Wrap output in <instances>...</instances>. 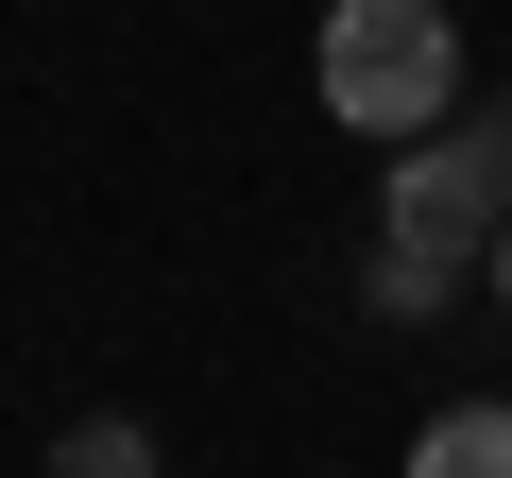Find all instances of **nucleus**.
<instances>
[{"instance_id": "obj_1", "label": "nucleus", "mask_w": 512, "mask_h": 478, "mask_svg": "<svg viewBox=\"0 0 512 478\" xmlns=\"http://www.w3.org/2000/svg\"><path fill=\"white\" fill-rule=\"evenodd\" d=\"M342 137H444L461 103V18L444 0H325V52H308Z\"/></svg>"}, {"instance_id": "obj_2", "label": "nucleus", "mask_w": 512, "mask_h": 478, "mask_svg": "<svg viewBox=\"0 0 512 478\" xmlns=\"http://www.w3.org/2000/svg\"><path fill=\"white\" fill-rule=\"evenodd\" d=\"M376 239H393V257H427V274H495V239H512V120H444V137H410Z\"/></svg>"}, {"instance_id": "obj_3", "label": "nucleus", "mask_w": 512, "mask_h": 478, "mask_svg": "<svg viewBox=\"0 0 512 478\" xmlns=\"http://www.w3.org/2000/svg\"><path fill=\"white\" fill-rule=\"evenodd\" d=\"M410 478H512V410H495V393H461V410H427V444H410Z\"/></svg>"}, {"instance_id": "obj_4", "label": "nucleus", "mask_w": 512, "mask_h": 478, "mask_svg": "<svg viewBox=\"0 0 512 478\" xmlns=\"http://www.w3.org/2000/svg\"><path fill=\"white\" fill-rule=\"evenodd\" d=\"M52 478H154V427H137V410H86V427L52 444Z\"/></svg>"}, {"instance_id": "obj_5", "label": "nucleus", "mask_w": 512, "mask_h": 478, "mask_svg": "<svg viewBox=\"0 0 512 478\" xmlns=\"http://www.w3.org/2000/svg\"><path fill=\"white\" fill-rule=\"evenodd\" d=\"M495 308H512V239H495Z\"/></svg>"}, {"instance_id": "obj_6", "label": "nucleus", "mask_w": 512, "mask_h": 478, "mask_svg": "<svg viewBox=\"0 0 512 478\" xmlns=\"http://www.w3.org/2000/svg\"><path fill=\"white\" fill-rule=\"evenodd\" d=\"M495 120H512V86H495Z\"/></svg>"}]
</instances>
